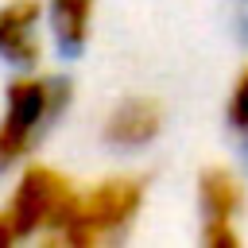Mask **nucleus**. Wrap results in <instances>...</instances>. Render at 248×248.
I'll return each mask as SVG.
<instances>
[{
	"mask_svg": "<svg viewBox=\"0 0 248 248\" xmlns=\"http://www.w3.org/2000/svg\"><path fill=\"white\" fill-rule=\"evenodd\" d=\"M70 85L58 81V78H23L16 85H8V105H4V116H0V170L12 167L27 147L31 140L39 136V128L66 105V93Z\"/></svg>",
	"mask_w": 248,
	"mask_h": 248,
	"instance_id": "1",
	"label": "nucleus"
},
{
	"mask_svg": "<svg viewBox=\"0 0 248 248\" xmlns=\"http://www.w3.org/2000/svg\"><path fill=\"white\" fill-rule=\"evenodd\" d=\"M89 16L93 0H50V23H54V43L66 58H74L85 46L89 35Z\"/></svg>",
	"mask_w": 248,
	"mask_h": 248,
	"instance_id": "6",
	"label": "nucleus"
},
{
	"mask_svg": "<svg viewBox=\"0 0 248 248\" xmlns=\"http://www.w3.org/2000/svg\"><path fill=\"white\" fill-rule=\"evenodd\" d=\"M232 19H236V27H240V35L248 39V0H236V8H232Z\"/></svg>",
	"mask_w": 248,
	"mask_h": 248,
	"instance_id": "10",
	"label": "nucleus"
},
{
	"mask_svg": "<svg viewBox=\"0 0 248 248\" xmlns=\"http://www.w3.org/2000/svg\"><path fill=\"white\" fill-rule=\"evenodd\" d=\"M12 240H19V236H16L12 221H8V213H0V244H12Z\"/></svg>",
	"mask_w": 248,
	"mask_h": 248,
	"instance_id": "11",
	"label": "nucleus"
},
{
	"mask_svg": "<svg viewBox=\"0 0 248 248\" xmlns=\"http://www.w3.org/2000/svg\"><path fill=\"white\" fill-rule=\"evenodd\" d=\"M229 116H232V124L240 128V132H248V70L236 78V85H232V105H229Z\"/></svg>",
	"mask_w": 248,
	"mask_h": 248,
	"instance_id": "8",
	"label": "nucleus"
},
{
	"mask_svg": "<svg viewBox=\"0 0 248 248\" xmlns=\"http://www.w3.org/2000/svg\"><path fill=\"white\" fill-rule=\"evenodd\" d=\"M81 205V194L50 167H27L16 194H12V205H8V221L16 229V236H27L35 229H54L62 232L74 213Z\"/></svg>",
	"mask_w": 248,
	"mask_h": 248,
	"instance_id": "2",
	"label": "nucleus"
},
{
	"mask_svg": "<svg viewBox=\"0 0 248 248\" xmlns=\"http://www.w3.org/2000/svg\"><path fill=\"white\" fill-rule=\"evenodd\" d=\"M143 202V182L140 178H108L97 190H89L74 213V221L62 229V240L74 248H89L105 232L120 229L132 221V213Z\"/></svg>",
	"mask_w": 248,
	"mask_h": 248,
	"instance_id": "3",
	"label": "nucleus"
},
{
	"mask_svg": "<svg viewBox=\"0 0 248 248\" xmlns=\"http://www.w3.org/2000/svg\"><path fill=\"white\" fill-rule=\"evenodd\" d=\"M198 186H202V209H205V217H209V221H232V213H236L240 202H244V190H240L236 174L213 167V170L202 174Z\"/></svg>",
	"mask_w": 248,
	"mask_h": 248,
	"instance_id": "7",
	"label": "nucleus"
},
{
	"mask_svg": "<svg viewBox=\"0 0 248 248\" xmlns=\"http://www.w3.org/2000/svg\"><path fill=\"white\" fill-rule=\"evenodd\" d=\"M159 128H163L159 105H155L151 97H128V101H120V105L112 108V116H108V124H105V136H108V143H116V147H140V143L155 140Z\"/></svg>",
	"mask_w": 248,
	"mask_h": 248,
	"instance_id": "5",
	"label": "nucleus"
},
{
	"mask_svg": "<svg viewBox=\"0 0 248 248\" xmlns=\"http://www.w3.org/2000/svg\"><path fill=\"white\" fill-rule=\"evenodd\" d=\"M205 244H209V248H236L240 236H236L232 221H209V229H205Z\"/></svg>",
	"mask_w": 248,
	"mask_h": 248,
	"instance_id": "9",
	"label": "nucleus"
},
{
	"mask_svg": "<svg viewBox=\"0 0 248 248\" xmlns=\"http://www.w3.org/2000/svg\"><path fill=\"white\" fill-rule=\"evenodd\" d=\"M39 4L35 0H12L0 8V58L12 66H35L39 62Z\"/></svg>",
	"mask_w": 248,
	"mask_h": 248,
	"instance_id": "4",
	"label": "nucleus"
}]
</instances>
